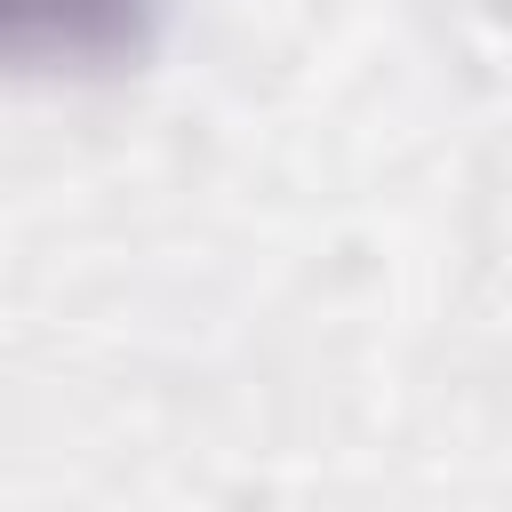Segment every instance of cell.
Here are the masks:
<instances>
[{
	"label": "cell",
	"instance_id": "cell-1",
	"mask_svg": "<svg viewBox=\"0 0 512 512\" xmlns=\"http://www.w3.org/2000/svg\"><path fill=\"white\" fill-rule=\"evenodd\" d=\"M160 0H0L8 72H104L144 56Z\"/></svg>",
	"mask_w": 512,
	"mask_h": 512
}]
</instances>
